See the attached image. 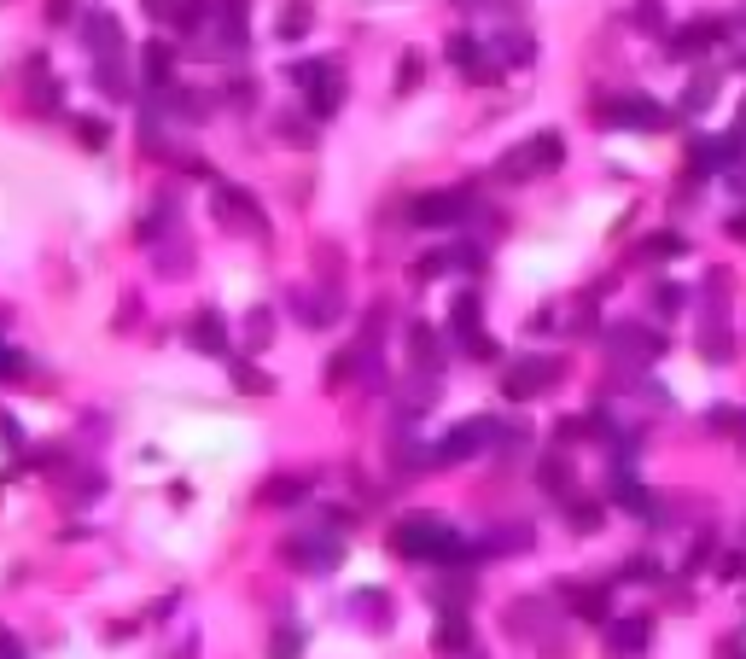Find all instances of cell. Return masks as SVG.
<instances>
[{"label": "cell", "mask_w": 746, "mask_h": 659, "mask_svg": "<svg viewBox=\"0 0 746 659\" xmlns=\"http://www.w3.org/2000/svg\"><path fill=\"white\" fill-rule=\"evenodd\" d=\"M0 438H6V444H18V438H24V432H18V420H12V415H0Z\"/></svg>", "instance_id": "36"}, {"label": "cell", "mask_w": 746, "mask_h": 659, "mask_svg": "<svg viewBox=\"0 0 746 659\" xmlns=\"http://www.w3.org/2000/svg\"><path fill=\"white\" fill-rule=\"evenodd\" d=\"M82 41H88L94 59H117V53H123V30H117L111 12H88V18H82Z\"/></svg>", "instance_id": "9"}, {"label": "cell", "mask_w": 746, "mask_h": 659, "mask_svg": "<svg viewBox=\"0 0 746 659\" xmlns=\"http://www.w3.org/2000/svg\"><path fill=\"white\" fill-rule=\"evenodd\" d=\"M735 240H746V216H735Z\"/></svg>", "instance_id": "38"}, {"label": "cell", "mask_w": 746, "mask_h": 659, "mask_svg": "<svg viewBox=\"0 0 746 659\" xmlns=\"http://www.w3.org/2000/svg\"><path fill=\"white\" fill-rule=\"evenodd\" d=\"M280 555L292 560V566H315V572H333V566L344 560V549H339V537H315V543H304V537H298V543H286Z\"/></svg>", "instance_id": "11"}, {"label": "cell", "mask_w": 746, "mask_h": 659, "mask_svg": "<svg viewBox=\"0 0 746 659\" xmlns=\"http://www.w3.org/2000/svg\"><path fill=\"white\" fill-rule=\"evenodd\" d=\"M682 251H688L682 234H659V240H647V257H682Z\"/></svg>", "instance_id": "30"}, {"label": "cell", "mask_w": 746, "mask_h": 659, "mask_svg": "<svg viewBox=\"0 0 746 659\" xmlns=\"http://www.w3.org/2000/svg\"><path fill=\"white\" fill-rule=\"evenodd\" d=\"M263 496H269V502H280V508H292V502L304 496V479H274V485L263 490Z\"/></svg>", "instance_id": "27"}, {"label": "cell", "mask_w": 746, "mask_h": 659, "mask_svg": "<svg viewBox=\"0 0 746 659\" xmlns=\"http://www.w3.org/2000/svg\"><path fill=\"white\" fill-rule=\"evenodd\" d=\"M426 76V65H420V53H403V65H397V94H408L414 82Z\"/></svg>", "instance_id": "29"}, {"label": "cell", "mask_w": 746, "mask_h": 659, "mask_svg": "<svg viewBox=\"0 0 746 659\" xmlns=\"http://www.w3.org/2000/svg\"><path fill=\"white\" fill-rule=\"evenodd\" d=\"M47 12H53V18H70V0H53V6H47Z\"/></svg>", "instance_id": "37"}, {"label": "cell", "mask_w": 746, "mask_h": 659, "mask_svg": "<svg viewBox=\"0 0 746 659\" xmlns=\"http://www.w3.org/2000/svg\"><path fill=\"white\" fill-rule=\"evenodd\" d=\"M572 613H583V619H607V590H572Z\"/></svg>", "instance_id": "21"}, {"label": "cell", "mask_w": 746, "mask_h": 659, "mask_svg": "<svg viewBox=\"0 0 746 659\" xmlns=\"http://www.w3.org/2000/svg\"><path fill=\"white\" fill-rule=\"evenodd\" d=\"M712 426H717V432H735V426H741V415H735V409H712Z\"/></svg>", "instance_id": "35"}, {"label": "cell", "mask_w": 746, "mask_h": 659, "mask_svg": "<svg viewBox=\"0 0 746 659\" xmlns=\"http://www.w3.org/2000/svg\"><path fill=\"white\" fill-rule=\"evenodd\" d=\"M432 648H438V654H467V648H473V625H467V613H443Z\"/></svg>", "instance_id": "13"}, {"label": "cell", "mask_w": 746, "mask_h": 659, "mask_svg": "<svg viewBox=\"0 0 746 659\" xmlns=\"http://www.w3.org/2000/svg\"><path fill=\"white\" fill-rule=\"evenodd\" d=\"M712 105V76H700L694 88H688V111H706Z\"/></svg>", "instance_id": "33"}, {"label": "cell", "mask_w": 746, "mask_h": 659, "mask_svg": "<svg viewBox=\"0 0 746 659\" xmlns=\"http://www.w3.org/2000/svg\"><path fill=\"white\" fill-rule=\"evenodd\" d=\"M216 216H222V222H239L245 234H263V228H269L263 210H257V199H251L245 187H216Z\"/></svg>", "instance_id": "6"}, {"label": "cell", "mask_w": 746, "mask_h": 659, "mask_svg": "<svg viewBox=\"0 0 746 659\" xmlns=\"http://www.w3.org/2000/svg\"><path fill=\"white\" fill-rule=\"evenodd\" d=\"M59 100H65V88H59L53 76H47V82H35V88H30V105H35V111H59Z\"/></svg>", "instance_id": "25"}, {"label": "cell", "mask_w": 746, "mask_h": 659, "mask_svg": "<svg viewBox=\"0 0 746 659\" xmlns=\"http://www.w3.org/2000/svg\"><path fill=\"white\" fill-rule=\"evenodd\" d=\"M408 350H414L420 368H438V339H432V327H408Z\"/></svg>", "instance_id": "18"}, {"label": "cell", "mask_w": 746, "mask_h": 659, "mask_svg": "<svg viewBox=\"0 0 746 659\" xmlns=\"http://www.w3.org/2000/svg\"><path fill=\"white\" fill-rule=\"evenodd\" d=\"M449 59H455L461 70H473V76H496V70L484 65V53H478L473 35H455V41H449Z\"/></svg>", "instance_id": "17"}, {"label": "cell", "mask_w": 746, "mask_h": 659, "mask_svg": "<svg viewBox=\"0 0 746 659\" xmlns=\"http://www.w3.org/2000/svg\"><path fill=\"white\" fill-rule=\"evenodd\" d=\"M612 490H618V502H624L630 514H642V520H647V514H653V496H647V490L636 485V479H618V485H612Z\"/></svg>", "instance_id": "19"}, {"label": "cell", "mask_w": 746, "mask_h": 659, "mask_svg": "<svg viewBox=\"0 0 746 659\" xmlns=\"http://www.w3.org/2000/svg\"><path fill=\"white\" fill-rule=\"evenodd\" d=\"M187 345L204 350V356H228V321L216 310H199L193 321H187Z\"/></svg>", "instance_id": "10"}, {"label": "cell", "mask_w": 746, "mask_h": 659, "mask_svg": "<svg viewBox=\"0 0 746 659\" xmlns=\"http://www.w3.org/2000/svg\"><path fill=\"white\" fill-rule=\"evenodd\" d=\"M298 654H304V636H298V630H274L269 659H298Z\"/></svg>", "instance_id": "26"}, {"label": "cell", "mask_w": 746, "mask_h": 659, "mask_svg": "<svg viewBox=\"0 0 746 659\" xmlns=\"http://www.w3.org/2000/svg\"><path fill=\"white\" fill-rule=\"evenodd\" d=\"M490 543H496V555H519V549L531 543V525H508V531H496Z\"/></svg>", "instance_id": "24"}, {"label": "cell", "mask_w": 746, "mask_h": 659, "mask_svg": "<svg viewBox=\"0 0 746 659\" xmlns=\"http://www.w3.org/2000/svg\"><path fill=\"white\" fill-rule=\"evenodd\" d=\"M612 350H618V356H659L665 339H659V333H642V327H618V333H612Z\"/></svg>", "instance_id": "15"}, {"label": "cell", "mask_w": 746, "mask_h": 659, "mask_svg": "<svg viewBox=\"0 0 746 659\" xmlns=\"http://www.w3.org/2000/svg\"><path fill=\"white\" fill-rule=\"evenodd\" d=\"M490 438H496V426H490V420H473V426H455L432 455H438V461H467V455H478Z\"/></svg>", "instance_id": "8"}, {"label": "cell", "mask_w": 746, "mask_h": 659, "mask_svg": "<svg viewBox=\"0 0 746 659\" xmlns=\"http://www.w3.org/2000/svg\"><path fill=\"white\" fill-rule=\"evenodd\" d=\"M309 24H315V12H309V0H286V12L274 18V35L280 41H304Z\"/></svg>", "instance_id": "14"}, {"label": "cell", "mask_w": 746, "mask_h": 659, "mask_svg": "<svg viewBox=\"0 0 746 659\" xmlns=\"http://www.w3.org/2000/svg\"><path fill=\"white\" fill-rule=\"evenodd\" d=\"M274 129H280V140H286V146H315V129H309L304 117H280Z\"/></svg>", "instance_id": "23"}, {"label": "cell", "mask_w": 746, "mask_h": 659, "mask_svg": "<svg viewBox=\"0 0 746 659\" xmlns=\"http://www.w3.org/2000/svg\"><path fill=\"white\" fill-rule=\"evenodd\" d=\"M741 129H746V111H741Z\"/></svg>", "instance_id": "39"}, {"label": "cell", "mask_w": 746, "mask_h": 659, "mask_svg": "<svg viewBox=\"0 0 746 659\" xmlns=\"http://www.w3.org/2000/svg\"><path fill=\"white\" fill-rule=\"evenodd\" d=\"M554 380H560V362H554V356H525V362H513L508 374H502V397H508V403H525V397L548 391Z\"/></svg>", "instance_id": "4"}, {"label": "cell", "mask_w": 746, "mask_h": 659, "mask_svg": "<svg viewBox=\"0 0 746 659\" xmlns=\"http://www.w3.org/2000/svg\"><path fill=\"white\" fill-rule=\"evenodd\" d=\"M234 385H239V391H251V397H269V391H274V380H269V374H257L251 362H234Z\"/></svg>", "instance_id": "20"}, {"label": "cell", "mask_w": 746, "mask_h": 659, "mask_svg": "<svg viewBox=\"0 0 746 659\" xmlns=\"http://www.w3.org/2000/svg\"><path fill=\"white\" fill-rule=\"evenodd\" d=\"M18 374H24V356H18V350H6V345H0V380H18Z\"/></svg>", "instance_id": "34"}, {"label": "cell", "mask_w": 746, "mask_h": 659, "mask_svg": "<svg viewBox=\"0 0 746 659\" xmlns=\"http://www.w3.org/2000/svg\"><path fill=\"white\" fill-rule=\"evenodd\" d=\"M601 123H618V129H659V123H665V111L647 100V94H624V100L601 105Z\"/></svg>", "instance_id": "5"}, {"label": "cell", "mask_w": 746, "mask_h": 659, "mask_svg": "<svg viewBox=\"0 0 746 659\" xmlns=\"http://www.w3.org/2000/svg\"><path fill=\"white\" fill-rule=\"evenodd\" d=\"M391 549L403 560H443V566H467V560L478 555L473 543H461V531H449V525L432 520V514H414V520L397 525V531H391Z\"/></svg>", "instance_id": "1"}, {"label": "cell", "mask_w": 746, "mask_h": 659, "mask_svg": "<svg viewBox=\"0 0 746 659\" xmlns=\"http://www.w3.org/2000/svg\"><path fill=\"white\" fill-rule=\"evenodd\" d=\"M76 140H82L88 152H100L105 140H111V129H105L100 117H76Z\"/></svg>", "instance_id": "22"}, {"label": "cell", "mask_w": 746, "mask_h": 659, "mask_svg": "<svg viewBox=\"0 0 746 659\" xmlns=\"http://www.w3.org/2000/svg\"><path fill=\"white\" fill-rule=\"evenodd\" d=\"M269 310H251V321H245V339H251V345H269Z\"/></svg>", "instance_id": "31"}, {"label": "cell", "mask_w": 746, "mask_h": 659, "mask_svg": "<svg viewBox=\"0 0 746 659\" xmlns=\"http://www.w3.org/2000/svg\"><path fill=\"white\" fill-rule=\"evenodd\" d=\"M566 479H572V467H566V461H543V485L548 490H566Z\"/></svg>", "instance_id": "32"}, {"label": "cell", "mask_w": 746, "mask_h": 659, "mask_svg": "<svg viewBox=\"0 0 746 659\" xmlns=\"http://www.w3.org/2000/svg\"><path fill=\"white\" fill-rule=\"evenodd\" d=\"M467 216V193H426V199H414V222L420 228H455Z\"/></svg>", "instance_id": "7"}, {"label": "cell", "mask_w": 746, "mask_h": 659, "mask_svg": "<svg viewBox=\"0 0 746 659\" xmlns=\"http://www.w3.org/2000/svg\"><path fill=\"white\" fill-rule=\"evenodd\" d=\"M706 41H717V24H712V18H706V24H688V30L671 35V59H694Z\"/></svg>", "instance_id": "16"}, {"label": "cell", "mask_w": 746, "mask_h": 659, "mask_svg": "<svg viewBox=\"0 0 746 659\" xmlns=\"http://www.w3.org/2000/svg\"><path fill=\"white\" fill-rule=\"evenodd\" d=\"M566 520H572V531H595V525H601V508H595V502H572Z\"/></svg>", "instance_id": "28"}, {"label": "cell", "mask_w": 746, "mask_h": 659, "mask_svg": "<svg viewBox=\"0 0 746 659\" xmlns=\"http://www.w3.org/2000/svg\"><path fill=\"white\" fill-rule=\"evenodd\" d=\"M292 82H304V88H309V111H315V117H333V111L344 105V76L333 65H321V59L298 65V70H292Z\"/></svg>", "instance_id": "3"}, {"label": "cell", "mask_w": 746, "mask_h": 659, "mask_svg": "<svg viewBox=\"0 0 746 659\" xmlns=\"http://www.w3.org/2000/svg\"><path fill=\"white\" fill-rule=\"evenodd\" d=\"M647 648V619H618L607 625V654L612 659H636Z\"/></svg>", "instance_id": "12"}, {"label": "cell", "mask_w": 746, "mask_h": 659, "mask_svg": "<svg viewBox=\"0 0 746 659\" xmlns=\"http://www.w3.org/2000/svg\"><path fill=\"white\" fill-rule=\"evenodd\" d=\"M560 158H566L560 135H537V140H525L519 152H508V158L496 164V175H502V181H525V175H537V170H554Z\"/></svg>", "instance_id": "2"}]
</instances>
